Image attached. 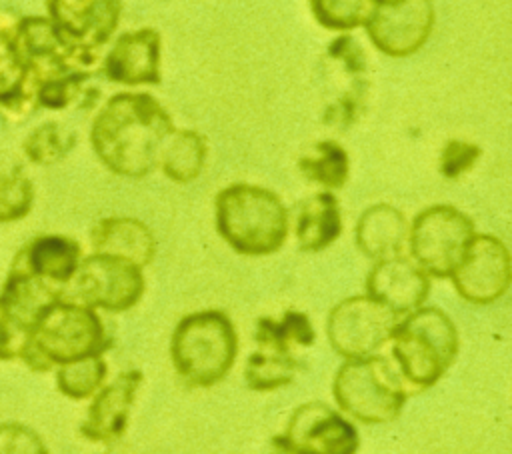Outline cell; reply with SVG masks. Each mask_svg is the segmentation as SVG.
<instances>
[{
    "label": "cell",
    "instance_id": "17",
    "mask_svg": "<svg viewBox=\"0 0 512 454\" xmlns=\"http://www.w3.org/2000/svg\"><path fill=\"white\" fill-rule=\"evenodd\" d=\"M64 298V288L46 282L26 268L12 262L10 272L0 290V312L26 336H30L34 324L42 312Z\"/></svg>",
    "mask_w": 512,
    "mask_h": 454
},
{
    "label": "cell",
    "instance_id": "22",
    "mask_svg": "<svg viewBox=\"0 0 512 454\" xmlns=\"http://www.w3.org/2000/svg\"><path fill=\"white\" fill-rule=\"evenodd\" d=\"M206 158L208 144L200 132L190 128H174L158 152V166L168 180L188 184L200 176Z\"/></svg>",
    "mask_w": 512,
    "mask_h": 454
},
{
    "label": "cell",
    "instance_id": "8",
    "mask_svg": "<svg viewBox=\"0 0 512 454\" xmlns=\"http://www.w3.org/2000/svg\"><path fill=\"white\" fill-rule=\"evenodd\" d=\"M144 268L112 256L92 252L82 256L74 276L64 286V298L106 312H126L134 308L146 290Z\"/></svg>",
    "mask_w": 512,
    "mask_h": 454
},
{
    "label": "cell",
    "instance_id": "20",
    "mask_svg": "<svg viewBox=\"0 0 512 454\" xmlns=\"http://www.w3.org/2000/svg\"><path fill=\"white\" fill-rule=\"evenodd\" d=\"M354 238L358 250L374 262L398 256L408 240L406 216L392 204H372L360 214Z\"/></svg>",
    "mask_w": 512,
    "mask_h": 454
},
{
    "label": "cell",
    "instance_id": "33",
    "mask_svg": "<svg viewBox=\"0 0 512 454\" xmlns=\"http://www.w3.org/2000/svg\"><path fill=\"white\" fill-rule=\"evenodd\" d=\"M264 454H300L294 444L284 436V434H278V436H272Z\"/></svg>",
    "mask_w": 512,
    "mask_h": 454
},
{
    "label": "cell",
    "instance_id": "12",
    "mask_svg": "<svg viewBox=\"0 0 512 454\" xmlns=\"http://www.w3.org/2000/svg\"><path fill=\"white\" fill-rule=\"evenodd\" d=\"M282 434L300 454H356L360 444L354 424L324 402L298 406Z\"/></svg>",
    "mask_w": 512,
    "mask_h": 454
},
{
    "label": "cell",
    "instance_id": "32",
    "mask_svg": "<svg viewBox=\"0 0 512 454\" xmlns=\"http://www.w3.org/2000/svg\"><path fill=\"white\" fill-rule=\"evenodd\" d=\"M28 336L0 312V360H18Z\"/></svg>",
    "mask_w": 512,
    "mask_h": 454
},
{
    "label": "cell",
    "instance_id": "19",
    "mask_svg": "<svg viewBox=\"0 0 512 454\" xmlns=\"http://www.w3.org/2000/svg\"><path fill=\"white\" fill-rule=\"evenodd\" d=\"M80 260H82L80 244L74 238L62 236V234L36 236L14 258L18 266L62 288L74 276Z\"/></svg>",
    "mask_w": 512,
    "mask_h": 454
},
{
    "label": "cell",
    "instance_id": "5",
    "mask_svg": "<svg viewBox=\"0 0 512 454\" xmlns=\"http://www.w3.org/2000/svg\"><path fill=\"white\" fill-rule=\"evenodd\" d=\"M238 356V334L222 310H198L176 324L170 358L180 380L190 388H210L224 380Z\"/></svg>",
    "mask_w": 512,
    "mask_h": 454
},
{
    "label": "cell",
    "instance_id": "27",
    "mask_svg": "<svg viewBox=\"0 0 512 454\" xmlns=\"http://www.w3.org/2000/svg\"><path fill=\"white\" fill-rule=\"evenodd\" d=\"M108 364L102 356H88L58 366L56 386L58 390L72 400L92 398L106 382Z\"/></svg>",
    "mask_w": 512,
    "mask_h": 454
},
{
    "label": "cell",
    "instance_id": "4",
    "mask_svg": "<svg viewBox=\"0 0 512 454\" xmlns=\"http://www.w3.org/2000/svg\"><path fill=\"white\" fill-rule=\"evenodd\" d=\"M392 356L410 390L434 386L458 356L460 338L452 318L436 306L404 314L392 332Z\"/></svg>",
    "mask_w": 512,
    "mask_h": 454
},
{
    "label": "cell",
    "instance_id": "21",
    "mask_svg": "<svg viewBox=\"0 0 512 454\" xmlns=\"http://www.w3.org/2000/svg\"><path fill=\"white\" fill-rule=\"evenodd\" d=\"M294 234L302 252H320L342 234L340 202L330 190L316 192L296 208Z\"/></svg>",
    "mask_w": 512,
    "mask_h": 454
},
{
    "label": "cell",
    "instance_id": "24",
    "mask_svg": "<svg viewBox=\"0 0 512 454\" xmlns=\"http://www.w3.org/2000/svg\"><path fill=\"white\" fill-rule=\"evenodd\" d=\"M298 370H302V362L294 352L258 346L246 360L244 380L254 392H272L288 386Z\"/></svg>",
    "mask_w": 512,
    "mask_h": 454
},
{
    "label": "cell",
    "instance_id": "29",
    "mask_svg": "<svg viewBox=\"0 0 512 454\" xmlns=\"http://www.w3.org/2000/svg\"><path fill=\"white\" fill-rule=\"evenodd\" d=\"M34 206V184L26 172L16 166L0 172V222H16L28 216Z\"/></svg>",
    "mask_w": 512,
    "mask_h": 454
},
{
    "label": "cell",
    "instance_id": "7",
    "mask_svg": "<svg viewBox=\"0 0 512 454\" xmlns=\"http://www.w3.org/2000/svg\"><path fill=\"white\" fill-rule=\"evenodd\" d=\"M474 234L468 214L450 204H434L416 214L406 244L410 258L430 278H450Z\"/></svg>",
    "mask_w": 512,
    "mask_h": 454
},
{
    "label": "cell",
    "instance_id": "9",
    "mask_svg": "<svg viewBox=\"0 0 512 454\" xmlns=\"http://www.w3.org/2000/svg\"><path fill=\"white\" fill-rule=\"evenodd\" d=\"M400 316L368 294L340 300L328 314L326 334L336 354L346 360L378 354L392 338Z\"/></svg>",
    "mask_w": 512,
    "mask_h": 454
},
{
    "label": "cell",
    "instance_id": "30",
    "mask_svg": "<svg viewBox=\"0 0 512 454\" xmlns=\"http://www.w3.org/2000/svg\"><path fill=\"white\" fill-rule=\"evenodd\" d=\"M480 154H482V150L474 142L456 140V138L448 140L440 152V162H438L440 174L448 180H456L462 174L472 170V166L478 162Z\"/></svg>",
    "mask_w": 512,
    "mask_h": 454
},
{
    "label": "cell",
    "instance_id": "31",
    "mask_svg": "<svg viewBox=\"0 0 512 454\" xmlns=\"http://www.w3.org/2000/svg\"><path fill=\"white\" fill-rule=\"evenodd\" d=\"M0 454H50L42 436L22 422H0Z\"/></svg>",
    "mask_w": 512,
    "mask_h": 454
},
{
    "label": "cell",
    "instance_id": "2",
    "mask_svg": "<svg viewBox=\"0 0 512 454\" xmlns=\"http://www.w3.org/2000/svg\"><path fill=\"white\" fill-rule=\"evenodd\" d=\"M216 230L242 256L278 252L290 232L288 208L264 186L236 182L222 188L214 200Z\"/></svg>",
    "mask_w": 512,
    "mask_h": 454
},
{
    "label": "cell",
    "instance_id": "16",
    "mask_svg": "<svg viewBox=\"0 0 512 454\" xmlns=\"http://www.w3.org/2000/svg\"><path fill=\"white\" fill-rule=\"evenodd\" d=\"M142 382L144 374L134 368L120 372L110 384H104L92 396L86 418L80 424V434L88 442H116L128 426L130 408L136 400Z\"/></svg>",
    "mask_w": 512,
    "mask_h": 454
},
{
    "label": "cell",
    "instance_id": "15",
    "mask_svg": "<svg viewBox=\"0 0 512 454\" xmlns=\"http://www.w3.org/2000/svg\"><path fill=\"white\" fill-rule=\"evenodd\" d=\"M366 294L402 318L424 306L430 294V276L404 254L376 260L366 276Z\"/></svg>",
    "mask_w": 512,
    "mask_h": 454
},
{
    "label": "cell",
    "instance_id": "25",
    "mask_svg": "<svg viewBox=\"0 0 512 454\" xmlns=\"http://www.w3.org/2000/svg\"><path fill=\"white\" fill-rule=\"evenodd\" d=\"M254 340L258 346L292 352L294 346H312L316 332L304 312L286 310L278 320L270 316L258 318Z\"/></svg>",
    "mask_w": 512,
    "mask_h": 454
},
{
    "label": "cell",
    "instance_id": "34",
    "mask_svg": "<svg viewBox=\"0 0 512 454\" xmlns=\"http://www.w3.org/2000/svg\"><path fill=\"white\" fill-rule=\"evenodd\" d=\"M376 4H396V2H402V0H374Z\"/></svg>",
    "mask_w": 512,
    "mask_h": 454
},
{
    "label": "cell",
    "instance_id": "28",
    "mask_svg": "<svg viewBox=\"0 0 512 454\" xmlns=\"http://www.w3.org/2000/svg\"><path fill=\"white\" fill-rule=\"evenodd\" d=\"M374 6V0H310L314 20L322 28L342 34L364 28Z\"/></svg>",
    "mask_w": 512,
    "mask_h": 454
},
{
    "label": "cell",
    "instance_id": "11",
    "mask_svg": "<svg viewBox=\"0 0 512 454\" xmlns=\"http://www.w3.org/2000/svg\"><path fill=\"white\" fill-rule=\"evenodd\" d=\"M434 22L432 0H402L376 4L364 30L378 52L390 58H408L428 42Z\"/></svg>",
    "mask_w": 512,
    "mask_h": 454
},
{
    "label": "cell",
    "instance_id": "1",
    "mask_svg": "<svg viewBox=\"0 0 512 454\" xmlns=\"http://www.w3.org/2000/svg\"><path fill=\"white\" fill-rule=\"evenodd\" d=\"M174 130L170 112L148 92H116L98 110L90 144L116 176L144 178L158 166V152Z\"/></svg>",
    "mask_w": 512,
    "mask_h": 454
},
{
    "label": "cell",
    "instance_id": "13",
    "mask_svg": "<svg viewBox=\"0 0 512 454\" xmlns=\"http://www.w3.org/2000/svg\"><path fill=\"white\" fill-rule=\"evenodd\" d=\"M102 74L124 86L160 84L162 80V38L146 26L120 34L100 64Z\"/></svg>",
    "mask_w": 512,
    "mask_h": 454
},
{
    "label": "cell",
    "instance_id": "14",
    "mask_svg": "<svg viewBox=\"0 0 512 454\" xmlns=\"http://www.w3.org/2000/svg\"><path fill=\"white\" fill-rule=\"evenodd\" d=\"M46 10L68 40L102 52L118 28L122 0H46Z\"/></svg>",
    "mask_w": 512,
    "mask_h": 454
},
{
    "label": "cell",
    "instance_id": "26",
    "mask_svg": "<svg viewBox=\"0 0 512 454\" xmlns=\"http://www.w3.org/2000/svg\"><path fill=\"white\" fill-rule=\"evenodd\" d=\"M76 146V132L60 122L48 120L28 132L22 150L32 164L52 166L64 160Z\"/></svg>",
    "mask_w": 512,
    "mask_h": 454
},
{
    "label": "cell",
    "instance_id": "6",
    "mask_svg": "<svg viewBox=\"0 0 512 454\" xmlns=\"http://www.w3.org/2000/svg\"><path fill=\"white\" fill-rule=\"evenodd\" d=\"M410 392L396 364L380 354L346 360L332 380L336 406L364 424L396 420Z\"/></svg>",
    "mask_w": 512,
    "mask_h": 454
},
{
    "label": "cell",
    "instance_id": "3",
    "mask_svg": "<svg viewBox=\"0 0 512 454\" xmlns=\"http://www.w3.org/2000/svg\"><path fill=\"white\" fill-rule=\"evenodd\" d=\"M112 346L98 312L80 302L60 298L34 324L18 360L32 372H50L88 356H102Z\"/></svg>",
    "mask_w": 512,
    "mask_h": 454
},
{
    "label": "cell",
    "instance_id": "23",
    "mask_svg": "<svg viewBox=\"0 0 512 454\" xmlns=\"http://www.w3.org/2000/svg\"><path fill=\"white\" fill-rule=\"evenodd\" d=\"M298 170L306 180L326 190H338L350 176V158L338 142L318 140L304 148L298 158Z\"/></svg>",
    "mask_w": 512,
    "mask_h": 454
},
{
    "label": "cell",
    "instance_id": "18",
    "mask_svg": "<svg viewBox=\"0 0 512 454\" xmlns=\"http://www.w3.org/2000/svg\"><path fill=\"white\" fill-rule=\"evenodd\" d=\"M94 252L126 258L140 268L156 256V236L148 224L132 216H108L98 220L90 230Z\"/></svg>",
    "mask_w": 512,
    "mask_h": 454
},
{
    "label": "cell",
    "instance_id": "10",
    "mask_svg": "<svg viewBox=\"0 0 512 454\" xmlns=\"http://www.w3.org/2000/svg\"><path fill=\"white\" fill-rule=\"evenodd\" d=\"M458 296L486 306L500 300L512 280V260L506 244L492 234H474L450 274Z\"/></svg>",
    "mask_w": 512,
    "mask_h": 454
}]
</instances>
